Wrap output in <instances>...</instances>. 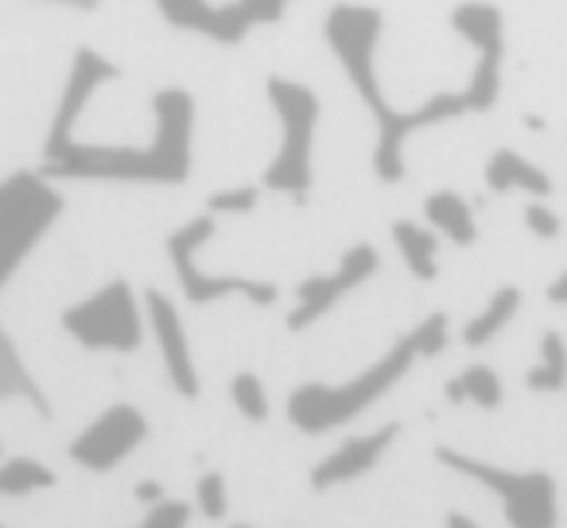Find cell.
<instances>
[{
	"mask_svg": "<svg viewBox=\"0 0 567 528\" xmlns=\"http://www.w3.org/2000/svg\"><path fill=\"white\" fill-rule=\"evenodd\" d=\"M144 435H148L144 412L133 408V404H113V408L102 412L94 424L82 427L79 439L71 443V458L79 466H86V470L110 474L141 447Z\"/></svg>",
	"mask_w": 567,
	"mask_h": 528,
	"instance_id": "8fae6325",
	"label": "cell"
},
{
	"mask_svg": "<svg viewBox=\"0 0 567 528\" xmlns=\"http://www.w3.org/2000/svg\"><path fill=\"white\" fill-rule=\"evenodd\" d=\"M443 525H447V528H482L478 520L471 517V513H458V509L447 513V520H443Z\"/></svg>",
	"mask_w": 567,
	"mask_h": 528,
	"instance_id": "f546056e",
	"label": "cell"
},
{
	"mask_svg": "<svg viewBox=\"0 0 567 528\" xmlns=\"http://www.w3.org/2000/svg\"><path fill=\"white\" fill-rule=\"evenodd\" d=\"M424 218H427V226L443 237V241L458 245V249H466V245L478 241L474 206L466 203L458 190H432V195L424 198Z\"/></svg>",
	"mask_w": 567,
	"mask_h": 528,
	"instance_id": "2e32d148",
	"label": "cell"
},
{
	"mask_svg": "<svg viewBox=\"0 0 567 528\" xmlns=\"http://www.w3.org/2000/svg\"><path fill=\"white\" fill-rule=\"evenodd\" d=\"M218 229V218L210 210L198 214V218L183 221L172 237H167V257H172V269L179 277V288L190 303H218V300H229V296H245L249 303L257 308H272L280 300L276 284L268 280H249V277H210V272L198 269V249L214 237Z\"/></svg>",
	"mask_w": 567,
	"mask_h": 528,
	"instance_id": "ba28073f",
	"label": "cell"
},
{
	"mask_svg": "<svg viewBox=\"0 0 567 528\" xmlns=\"http://www.w3.org/2000/svg\"><path fill=\"white\" fill-rule=\"evenodd\" d=\"M323 35L339 59L342 74L354 86V94L365 102V110L378 121V144H373V175L381 183H401L409 164H404V144L396 136L401 128V110L389 105L385 90L378 79V48H381V12L370 4H334L327 12Z\"/></svg>",
	"mask_w": 567,
	"mask_h": 528,
	"instance_id": "7a4b0ae2",
	"label": "cell"
},
{
	"mask_svg": "<svg viewBox=\"0 0 567 528\" xmlns=\"http://www.w3.org/2000/svg\"><path fill=\"white\" fill-rule=\"evenodd\" d=\"M396 432H401L396 424H385L370 435H354V439H347L339 451H331V455L311 470V486L334 489V486H342V482H354V478H362V474H370L373 466L385 458V451L393 447Z\"/></svg>",
	"mask_w": 567,
	"mask_h": 528,
	"instance_id": "5bb4252c",
	"label": "cell"
},
{
	"mask_svg": "<svg viewBox=\"0 0 567 528\" xmlns=\"http://www.w3.org/2000/svg\"><path fill=\"white\" fill-rule=\"evenodd\" d=\"M525 229L533 237H544V241H551V237L564 234V218H559V214L551 210L544 198H533V203L525 206Z\"/></svg>",
	"mask_w": 567,
	"mask_h": 528,
	"instance_id": "484cf974",
	"label": "cell"
},
{
	"mask_svg": "<svg viewBox=\"0 0 567 528\" xmlns=\"http://www.w3.org/2000/svg\"><path fill=\"white\" fill-rule=\"evenodd\" d=\"M517 311H520V288H513V284L497 288V292L486 300V308L463 327V342L466 346H489V342L513 323Z\"/></svg>",
	"mask_w": 567,
	"mask_h": 528,
	"instance_id": "ac0fdd59",
	"label": "cell"
},
{
	"mask_svg": "<svg viewBox=\"0 0 567 528\" xmlns=\"http://www.w3.org/2000/svg\"><path fill=\"white\" fill-rule=\"evenodd\" d=\"M195 505L206 520H221L229 509V486L221 478V470H206L195 486Z\"/></svg>",
	"mask_w": 567,
	"mask_h": 528,
	"instance_id": "cb8c5ba5",
	"label": "cell"
},
{
	"mask_svg": "<svg viewBox=\"0 0 567 528\" xmlns=\"http://www.w3.org/2000/svg\"><path fill=\"white\" fill-rule=\"evenodd\" d=\"M187 520H190V509L183 501H159V505H152V513L141 520L136 528H187Z\"/></svg>",
	"mask_w": 567,
	"mask_h": 528,
	"instance_id": "4316f807",
	"label": "cell"
},
{
	"mask_svg": "<svg viewBox=\"0 0 567 528\" xmlns=\"http://www.w3.org/2000/svg\"><path fill=\"white\" fill-rule=\"evenodd\" d=\"M393 245H396V252H401L404 269H409L416 280L440 277V234H435L432 226L396 218L393 221Z\"/></svg>",
	"mask_w": 567,
	"mask_h": 528,
	"instance_id": "e0dca14e",
	"label": "cell"
},
{
	"mask_svg": "<svg viewBox=\"0 0 567 528\" xmlns=\"http://www.w3.org/2000/svg\"><path fill=\"white\" fill-rule=\"evenodd\" d=\"M152 144L110 148L79 144L74 136L43 144L48 179H113V183H183L195 164V97L179 86L152 94Z\"/></svg>",
	"mask_w": 567,
	"mask_h": 528,
	"instance_id": "6da1fadb",
	"label": "cell"
},
{
	"mask_svg": "<svg viewBox=\"0 0 567 528\" xmlns=\"http://www.w3.org/2000/svg\"><path fill=\"white\" fill-rule=\"evenodd\" d=\"M144 308L125 280H110L102 292L86 296L82 303L63 311V327L79 346L110 350V354H133L144 342Z\"/></svg>",
	"mask_w": 567,
	"mask_h": 528,
	"instance_id": "52a82bcc",
	"label": "cell"
},
{
	"mask_svg": "<svg viewBox=\"0 0 567 528\" xmlns=\"http://www.w3.org/2000/svg\"><path fill=\"white\" fill-rule=\"evenodd\" d=\"M0 528H9V525H0Z\"/></svg>",
	"mask_w": 567,
	"mask_h": 528,
	"instance_id": "836d02e7",
	"label": "cell"
},
{
	"mask_svg": "<svg viewBox=\"0 0 567 528\" xmlns=\"http://www.w3.org/2000/svg\"><path fill=\"white\" fill-rule=\"evenodd\" d=\"M458 385H463L466 404H474V408H482V412L502 408L505 385H502V377L489 370V365H471V370H463V373H458Z\"/></svg>",
	"mask_w": 567,
	"mask_h": 528,
	"instance_id": "44dd1931",
	"label": "cell"
},
{
	"mask_svg": "<svg viewBox=\"0 0 567 528\" xmlns=\"http://www.w3.org/2000/svg\"><path fill=\"white\" fill-rule=\"evenodd\" d=\"M268 105L280 125V144L276 156L265 167V190L276 195L308 198L311 183H316V128H319V94L308 90L303 82L272 74L265 82Z\"/></svg>",
	"mask_w": 567,
	"mask_h": 528,
	"instance_id": "3957f363",
	"label": "cell"
},
{
	"mask_svg": "<svg viewBox=\"0 0 567 528\" xmlns=\"http://www.w3.org/2000/svg\"><path fill=\"white\" fill-rule=\"evenodd\" d=\"M229 396H234L237 412H241L245 420H252V424H265L268 412H272V404H268L265 381H260L257 373H249V370L237 373L234 385H229Z\"/></svg>",
	"mask_w": 567,
	"mask_h": 528,
	"instance_id": "7402d4cb",
	"label": "cell"
},
{
	"mask_svg": "<svg viewBox=\"0 0 567 528\" xmlns=\"http://www.w3.org/2000/svg\"><path fill=\"white\" fill-rule=\"evenodd\" d=\"M548 300L556 303V308H567V269L548 284Z\"/></svg>",
	"mask_w": 567,
	"mask_h": 528,
	"instance_id": "f1b7e54d",
	"label": "cell"
},
{
	"mask_svg": "<svg viewBox=\"0 0 567 528\" xmlns=\"http://www.w3.org/2000/svg\"><path fill=\"white\" fill-rule=\"evenodd\" d=\"M378 269H381V257L370 241L350 245L339 257V265H334V272H327V277H308L296 288V308L288 311V331H308L311 323L331 315L334 303L347 292H354V288H362Z\"/></svg>",
	"mask_w": 567,
	"mask_h": 528,
	"instance_id": "30bf717a",
	"label": "cell"
},
{
	"mask_svg": "<svg viewBox=\"0 0 567 528\" xmlns=\"http://www.w3.org/2000/svg\"><path fill=\"white\" fill-rule=\"evenodd\" d=\"M257 203H260V187H229V190H214L206 210L214 218H237V214L257 210Z\"/></svg>",
	"mask_w": 567,
	"mask_h": 528,
	"instance_id": "d4e9b609",
	"label": "cell"
},
{
	"mask_svg": "<svg viewBox=\"0 0 567 528\" xmlns=\"http://www.w3.org/2000/svg\"><path fill=\"white\" fill-rule=\"evenodd\" d=\"M443 393H447V401H451V404H466V396H463V385H458V377H455V381H447V389H443Z\"/></svg>",
	"mask_w": 567,
	"mask_h": 528,
	"instance_id": "4dcf8cb0",
	"label": "cell"
},
{
	"mask_svg": "<svg viewBox=\"0 0 567 528\" xmlns=\"http://www.w3.org/2000/svg\"><path fill=\"white\" fill-rule=\"evenodd\" d=\"M234 528H252V525H234Z\"/></svg>",
	"mask_w": 567,
	"mask_h": 528,
	"instance_id": "1f68e13d",
	"label": "cell"
},
{
	"mask_svg": "<svg viewBox=\"0 0 567 528\" xmlns=\"http://www.w3.org/2000/svg\"><path fill=\"white\" fill-rule=\"evenodd\" d=\"M443 466L466 474L478 486L494 489L502 497V513L509 520V528H556L559 509H556V478L544 470H505L486 458H471L455 447L435 451Z\"/></svg>",
	"mask_w": 567,
	"mask_h": 528,
	"instance_id": "8992f818",
	"label": "cell"
},
{
	"mask_svg": "<svg viewBox=\"0 0 567 528\" xmlns=\"http://www.w3.org/2000/svg\"><path fill=\"white\" fill-rule=\"evenodd\" d=\"M451 28L478 51L474 74L458 94L466 102V113H486L502 94V59H505V20L497 4L489 0H463L451 12Z\"/></svg>",
	"mask_w": 567,
	"mask_h": 528,
	"instance_id": "9c48e42d",
	"label": "cell"
},
{
	"mask_svg": "<svg viewBox=\"0 0 567 528\" xmlns=\"http://www.w3.org/2000/svg\"><path fill=\"white\" fill-rule=\"evenodd\" d=\"M156 9L172 28L206 35L214 43H241L245 32H252L234 0H221V4L214 0H156Z\"/></svg>",
	"mask_w": 567,
	"mask_h": 528,
	"instance_id": "4fadbf2b",
	"label": "cell"
},
{
	"mask_svg": "<svg viewBox=\"0 0 567 528\" xmlns=\"http://www.w3.org/2000/svg\"><path fill=\"white\" fill-rule=\"evenodd\" d=\"M412 362H416V350L409 346V339H396L393 350L381 362H373L370 370L358 373L350 385H316V381L300 385L288 396V420L308 435H323L331 427L350 424L370 404H378L412 370Z\"/></svg>",
	"mask_w": 567,
	"mask_h": 528,
	"instance_id": "277c9868",
	"label": "cell"
},
{
	"mask_svg": "<svg viewBox=\"0 0 567 528\" xmlns=\"http://www.w3.org/2000/svg\"><path fill=\"white\" fill-rule=\"evenodd\" d=\"M144 319H148V327H152L159 362H164L175 393L187 396V401H195L198 396V365H195V354H190V339H187V331H183V319H179V311H175V303L167 300L164 292L152 288V292L144 296Z\"/></svg>",
	"mask_w": 567,
	"mask_h": 528,
	"instance_id": "7c38bea8",
	"label": "cell"
},
{
	"mask_svg": "<svg viewBox=\"0 0 567 528\" xmlns=\"http://www.w3.org/2000/svg\"><path fill=\"white\" fill-rule=\"evenodd\" d=\"M63 214V195L43 172H17L0 183V288L40 245L51 221Z\"/></svg>",
	"mask_w": 567,
	"mask_h": 528,
	"instance_id": "5b68a950",
	"label": "cell"
},
{
	"mask_svg": "<svg viewBox=\"0 0 567 528\" xmlns=\"http://www.w3.org/2000/svg\"><path fill=\"white\" fill-rule=\"evenodd\" d=\"M486 187L494 195H520L528 198H548L551 195V179L540 164H533L528 156H520L517 148H497L486 159Z\"/></svg>",
	"mask_w": 567,
	"mask_h": 528,
	"instance_id": "9a60e30c",
	"label": "cell"
},
{
	"mask_svg": "<svg viewBox=\"0 0 567 528\" xmlns=\"http://www.w3.org/2000/svg\"><path fill=\"white\" fill-rule=\"evenodd\" d=\"M136 497H141L144 505H159L167 497V489H164V482H156V478H144V482H136V489H133Z\"/></svg>",
	"mask_w": 567,
	"mask_h": 528,
	"instance_id": "83f0119b",
	"label": "cell"
},
{
	"mask_svg": "<svg viewBox=\"0 0 567 528\" xmlns=\"http://www.w3.org/2000/svg\"><path fill=\"white\" fill-rule=\"evenodd\" d=\"M404 339H409V346L416 350V358H440L451 342V319L443 315V311H435V315H427L420 327H412Z\"/></svg>",
	"mask_w": 567,
	"mask_h": 528,
	"instance_id": "603a6c76",
	"label": "cell"
},
{
	"mask_svg": "<svg viewBox=\"0 0 567 528\" xmlns=\"http://www.w3.org/2000/svg\"><path fill=\"white\" fill-rule=\"evenodd\" d=\"M525 385L533 393H559L567 385V346L559 331H544L540 339V362L525 373Z\"/></svg>",
	"mask_w": 567,
	"mask_h": 528,
	"instance_id": "ffe728a7",
	"label": "cell"
},
{
	"mask_svg": "<svg viewBox=\"0 0 567 528\" xmlns=\"http://www.w3.org/2000/svg\"><path fill=\"white\" fill-rule=\"evenodd\" d=\"M55 470L40 458H28V455H17V458H4L0 463V497H28V494H40V489H51L55 486Z\"/></svg>",
	"mask_w": 567,
	"mask_h": 528,
	"instance_id": "d6986e66",
	"label": "cell"
},
{
	"mask_svg": "<svg viewBox=\"0 0 567 528\" xmlns=\"http://www.w3.org/2000/svg\"><path fill=\"white\" fill-rule=\"evenodd\" d=\"M0 455H4V447H0Z\"/></svg>",
	"mask_w": 567,
	"mask_h": 528,
	"instance_id": "d6a6232c",
	"label": "cell"
}]
</instances>
